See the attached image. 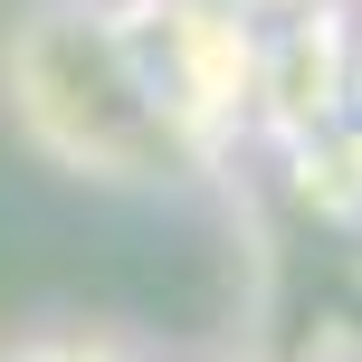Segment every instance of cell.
Listing matches in <instances>:
<instances>
[{
	"label": "cell",
	"mask_w": 362,
	"mask_h": 362,
	"mask_svg": "<svg viewBox=\"0 0 362 362\" xmlns=\"http://www.w3.org/2000/svg\"><path fill=\"white\" fill-rule=\"evenodd\" d=\"M10 362H134V353H115V344H86V334H57V344H29V353H10Z\"/></svg>",
	"instance_id": "7a4b0ae2"
},
{
	"label": "cell",
	"mask_w": 362,
	"mask_h": 362,
	"mask_svg": "<svg viewBox=\"0 0 362 362\" xmlns=\"http://www.w3.org/2000/svg\"><path fill=\"white\" fill-rule=\"evenodd\" d=\"M0 105H10L19 144L38 163L76 181H181L191 172V134L163 115L144 57H134L124 19L105 0H38L0 38Z\"/></svg>",
	"instance_id": "6da1fadb"
},
{
	"label": "cell",
	"mask_w": 362,
	"mask_h": 362,
	"mask_svg": "<svg viewBox=\"0 0 362 362\" xmlns=\"http://www.w3.org/2000/svg\"><path fill=\"white\" fill-rule=\"evenodd\" d=\"M210 10H229V0H210Z\"/></svg>",
	"instance_id": "277c9868"
},
{
	"label": "cell",
	"mask_w": 362,
	"mask_h": 362,
	"mask_svg": "<svg viewBox=\"0 0 362 362\" xmlns=\"http://www.w3.org/2000/svg\"><path fill=\"white\" fill-rule=\"evenodd\" d=\"M344 95H362V48H353V86H344Z\"/></svg>",
	"instance_id": "3957f363"
}]
</instances>
